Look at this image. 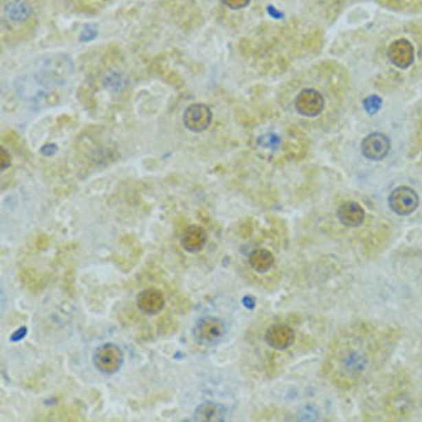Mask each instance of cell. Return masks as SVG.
Returning <instances> with one entry per match:
<instances>
[{
	"instance_id": "3957f363",
	"label": "cell",
	"mask_w": 422,
	"mask_h": 422,
	"mask_svg": "<svg viewBox=\"0 0 422 422\" xmlns=\"http://www.w3.org/2000/svg\"><path fill=\"white\" fill-rule=\"evenodd\" d=\"M123 351L118 344L106 342L97 347L93 355V363L97 370L106 375L118 373L123 366Z\"/></svg>"
},
{
	"instance_id": "ffe728a7",
	"label": "cell",
	"mask_w": 422,
	"mask_h": 422,
	"mask_svg": "<svg viewBox=\"0 0 422 422\" xmlns=\"http://www.w3.org/2000/svg\"><path fill=\"white\" fill-rule=\"evenodd\" d=\"M97 34L96 27H93L92 24L86 25L81 32L80 39L82 41H89L93 40Z\"/></svg>"
},
{
	"instance_id": "cb8c5ba5",
	"label": "cell",
	"mask_w": 422,
	"mask_h": 422,
	"mask_svg": "<svg viewBox=\"0 0 422 422\" xmlns=\"http://www.w3.org/2000/svg\"><path fill=\"white\" fill-rule=\"evenodd\" d=\"M54 147H55V146H52V144H48V146L45 147V148H43V151H45V152H43V154L45 155H52L55 154L56 148H54Z\"/></svg>"
},
{
	"instance_id": "5b68a950",
	"label": "cell",
	"mask_w": 422,
	"mask_h": 422,
	"mask_svg": "<svg viewBox=\"0 0 422 422\" xmlns=\"http://www.w3.org/2000/svg\"><path fill=\"white\" fill-rule=\"evenodd\" d=\"M186 128L194 133H201L208 129L213 121L210 107L204 103H194L186 109L184 117Z\"/></svg>"
},
{
	"instance_id": "44dd1931",
	"label": "cell",
	"mask_w": 422,
	"mask_h": 422,
	"mask_svg": "<svg viewBox=\"0 0 422 422\" xmlns=\"http://www.w3.org/2000/svg\"><path fill=\"white\" fill-rule=\"evenodd\" d=\"M250 0H223V2L232 8H240L247 5Z\"/></svg>"
},
{
	"instance_id": "6da1fadb",
	"label": "cell",
	"mask_w": 422,
	"mask_h": 422,
	"mask_svg": "<svg viewBox=\"0 0 422 422\" xmlns=\"http://www.w3.org/2000/svg\"><path fill=\"white\" fill-rule=\"evenodd\" d=\"M359 337L353 333L342 335L330 351L326 369L337 382H355L373 365L366 339Z\"/></svg>"
},
{
	"instance_id": "d6986e66",
	"label": "cell",
	"mask_w": 422,
	"mask_h": 422,
	"mask_svg": "<svg viewBox=\"0 0 422 422\" xmlns=\"http://www.w3.org/2000/svg\"><path fill=\"white\" fill-rule=\"evenodd\" d=\"M280 143V139L279 136L275 134H267L263 135L258 140L260 146L271 148V150H274V148L278 147Z\"/></svg>"
},
{
	"instance_id": "52a82bcc",
	"label": "cell",
	"mask_w": 422,
	"mask_h": 422,
	"mask_svg": "<svg viewBox=\"0 0 422 422\" xmlns=\"http://www.w3.org/2000/svg\"><path fill=\"white\" fill-rule=\"evenodd\" d=\"M325 99L320 92L313 89H304L297 95L295 107L298 113L306 118H315L322 113Z\"/></svg>"
},
{
	"instance_id": "8fae6325",
	"label": "cell",
	"mask_w": 422,
	"mask_h": 422,
	"mask_svg": "<svg viewBox=\"0 0 422 422\" xmlns=\"http://www.w3.org/2000/svg\"><path fill=\"white\" fill-rule=\"evenodd\" d=\"M274 254L266 247H256L247 255L248 268L255 274L265 276L274 269Z\"/></svg>"
},
{
	"instance_id": "9c48e42d",
	"label": "cell",
	"mask_w": 422,
	"mask_h": 422,
	"mask_svg": "<svg viewBox=\"0 0 422 422\" xmlns=\"http://www.w3.org/2000/svg\"><path fill=\"white\" fill-rule=\"evenodd\" d=\"M390 147V140L386 135L380 132H374L363 140L362 152L366 159L379 161L387 157Z\"/></svg>"
},
{
	"instance_id": "9a60e30c",
	"label": "cell",
	"mask_w": 422,
	"mask_h": 422,
	"mask_svg": "<svg viewBox=\"0 0 422 422\" xmlns=\"http://www.w3.org/2000/svg\"><path fill=\"white\" fill-rule=\"evenodd\" d=\"M226 417V408L213 402L202 403L193 413V420L196 421L219 422L225 421Z\"/></svg>"
},
{
	"instance_id": "2e32d148",
	"label": "cell",
	"mask_w": 422,
	"mask_h": 422,
	"mask_svg": "<svg viewBox=\"0 0 422 422\" xmlns=\"http://www.w3.org/2000/svg\"><path fill=\"white\" fill-rule=\"evenodd\" d=\"M8 19L14 23H24L31 18L32 7L25 0H12L5 8Z\"/></svg>"
},
{
	"instance_id": "277c9868",
	"label": "cell",
	"mask_w": 422,
	"mask_h": 422,
	"mask_svg": "<svg viewBox=\"0 0 422 422\" xmlns=\"http://www.w3.org/2000/svg\"><path fill=\"white\" fill-rule=\"evenodd\" d=\"M227 333L225 322L216 317H203L193 326L194 339L201 345L212 346L221 341Z\"/></svg>"
},
{
	"instance_id": "4fadbf2b",
	"label": "cell",
	"mask_w": 422,
	"mask_h": 422,
	"mask_svg": "<svg viewBox=\"0 0 422 422\" xmlns=\"http://www.w3.org/2000/svg\"><path fill=\"white\" fill-rule=\"evenodd\" d=\"M414 48L406 39L395 41L388 49V58L392 63L401 69L409 67L414 61Z\"/></svg>"
},
{
	"instance_id": "ba28073f",
	"label": "cell",
	"mask_w": 422,
	"mask_h": 422,
	"mask_svg": "<svg viewBox=\"0 0 422 422\" xmlns=\"http://www.w3.org/2000/svg\"><path fill=\"white\" fill-rule=\"evenodd\" d=\"M388 204L397 214L409 215L419 208L420 199L415 190L403 186L392 192L388 198Z\"/></svg>"
},
{
	"instance_id": "ac0fdd59",
	"label": "cell",
	"mask_w": 422,
	"mask_h": 422,
	"mask_svg": "<svg viewBox=\"0 0 422 422\" xmlns=\"http://www.w3.org/2000/svg\"><path fill=\"white\" fill-rule=\"evenodd\" d=\"M382 103V99L377 95H371L364 100L363 105L366 113L372 115L378 113L379 109H381Z\"/></svg>"
},
{
	"instance_id": "e0dca14e",
	"label": "cell",
	"mask_w": 422,
	"mask_h": 422,
	"mask_svg": "<svg viewBox=\"0 0 422 422\" xmlns=\"http://www.w3.org/2000/svg\"><path fill=\"white\" fill-rule=\"evenodd\" d=\"M104 85L107 88L111 90H117L122 88L123 85V76L117 70H111L107 72L104 77Z\"/></svg>"
},
{
	"instance_id": "7a4b0ae2",
	"label": "cell",
	"mask_w": 422,
	"mask_h": 422,
	"mask_svg": "<svg viewBox=\"0 0 422 422\" xmlns=\"http://www.w3.org/2000/svg\"><path fill=\"white\" fill-rule=\"evenodd\" d=\"M262 341L267 350L278 353L292 350L297 341V330L292 322L285 320H276L264 326L262 333Z\"/></svg>"
},
{
	"instance_id": "7c38bea8",
	"label": "cell",
	"mask_w": 422,
	"mask_h": 422,
	"mask_svg": "<svg viewBox=\"0 0 422 422\" xmlns=\"http://www.w3.org/2000/svg\"><path fill=\"white\" fill-rule=\"evenodd\" d=\"M208 232L203 227L192 225L186 227L181 237V245L188 254L200 252L208 243Z\"/></svg>"
},
{
	"instance_id": "603a6c76",
	"label": "cell",
	"mask_w": 422,
	"mask_h": 422,
	"mask_svg": "<svg viewBox=\"0 0 422 422\" xmlns=\"http://www.w3.org/2000/svg\"><path fill=\"white\" fill-rule=\"evenodd\" d=\"M0 159H1V167L3 170L10 167L11 164L10 156L3 148H2L1 150V158Z\"/></svg>"
},
{
	"instance_id": "5bb4252c",
	"label": "cell",
	"mask_w": 422,
	"mask_h": 422,
	"mask_svg": "<svg viewBox=\"0 0 422 422\" xmlns=\"http://www.w3.org/2000/svg\"><path fill=\"white\" fill-rule=\"evenodd\" d=\"M337 214L342 225L349 227L361 226L366 217L362 206L353 201H346L339 206Z\"/></svg>"
},
{
	"instance_id": "8992f818",
	"label": "cell",
	"mask_w": 422,
	"mask_h": 422,
	"mask_svg": "<svg viewBox=\"0 0 422 422\" xmlns=\"http://www.w3.org/2000/svg\"><path fill=\"white\" fill-rule=\"evenodd\" d=\"M72 61L67 56L64 54H56L45 58L41 62L39 74L45 80L49 78L54 81H60L72 72Z\"/></svg>"
},
{
	"instance_id": "7402d4cb",
	"label": "cell",
	"mask_w": 422,
	"mask_h": 422,
	"mask_svg": "<svg viewBox=\"0 0 422 422\" xmlns=\"http://www.w3.org/2000/svg\"><path fill=\"white\" fill-rule=\"evenodd\" d=\"M268 14L271 16V18L277 20L284 19V14L282 12L277 10L275 6L269 5L267 8Z\"/></svg>"
},
{
	"instance_id": "30bf717a",
	"label": "cell",
	"mask_w": 422,
	"mask_h": 422,
	"mask_svg": "<svg viewBox=\"0 0 422 422\" xmlns=\"http://www.w3.org/2000/svg\"><path fill=\"white\" fill-rule=\"evenodd\" d=\"M165 296L164 293L159 289L154 287L144 289L136 297V304L140 309L146 315H156L165 307Z\"/></svg>"
}]
</instances>
